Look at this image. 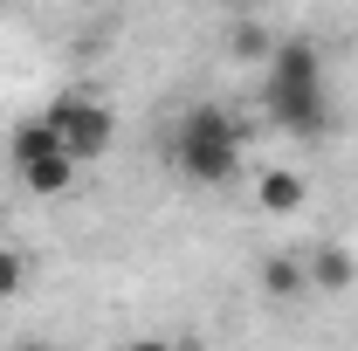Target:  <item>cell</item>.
<instances>
[{"label":"cell","mask_w":358,"mask_h":351,"mask_svg":"<svg viewBox=\"0 0 358 351\" xmlns=\"http://www.w3.org/2000/svg\"><path fill=\"white\" fill-rule=\"evenodd\" d=\"M262 110L275 131L289 138H324L331 131V96H324V48L310 35H282L268 48L262 76Z\"/></svg>","instance_id":"6da1fadb"},{"label":"cell","mask_w":358,"mask_h":351,"mask_svg":"<svg viewBox=\"0 0 358 351\" xmlns=\"http://www.w3.org/2000/svg\"><path fill=\"white\" fill-rule=\"evenodd\" d=\"M166 159H173V173L186 186L214 193V186H234L241 179V166H248V131H241V117L227 103H186L173 138H166Z\"/></svg>","instance_id":"7a4b0ae2"},{"label":"cell","mask_w":358,"mask_h":351,"mask_svg":"<svg viewBox=\"0 0 358 351\" xmlns=\"http://www.w3.org/2000/svg\"><path fill=\"white\" fill-rule=\"evenodd\" d=\"M42 117L55 124V138L69 145V159H76V166H96V159L110 152V138H117V117H110V103H96L90 89H62V96L48 103Z\"/></svg>","instance_id":"3957f363"},{"label":"cell","mask_w":358,"mask_h":351,"mask_svg":"<svg viewBox=\"0 0 358 351\" xmlns=\"http://www.w3.org/2000/svg\"><path fill=\"white\" fill-rule=\"evenodd\" d=\"M303 200H310V179L289 173V166H268V173L255 179V207H262V214H275V220H289Z\"/></svg>","instance_id":"277c9868"},{"label":"cell","mask_w":358,"mask_h":351,"mask_svg":"<svg viewBox=\"0 0 358 351\" xmlns=\"http://www.w3.org/2000/svg\"><path fill=\"white\" fill-rule=\"evenodd\" d=\"M76 173H83V166H76L69 152H42V159L14 166V179H21L35 200H55V193H69V186H76Z\"/></svg>","instance_id":"5b68a950"},{"label":"cell","mask_w":358,"mask_h":351,"mask_svg":"<svg viewBox=\"0 0 358 351\" xmlns=\"http://www.w3.org/2000/svg\"><path fill=\"white\" fill-rule=\"evenodd\" d=\"M262 296H275V303L310 296V255H262Z\"/></svg>","instance_id":"8992f818"},{"label":"cell","mask_w":358,"mask_h":351,"mask_svg":"<svg viewBox=\"0 0 358 351\" xmlns=\"http://www.w3.org/2000/svg\"><path fill=\"white\" fill-rule=\"evenodd\" d=\"M352 282H358V255L345 241H324L310 255V289H331V296H338V289H352Z\"/></svg>","instance_id":"52a82bcc"},{"label":"cell","mask_w":358,"mask_h":351,"mask_svg":"<svg viewBox=\"0 0 358 351\" xmlns=\"http://www.w3.org/2000/svg\"><path fill=\"white\" fill-rule=\"evenodd\" d=\"M268 48H275V35H262V21H234L227 28V55L234 62H268Z\"/></svg>","instance_id":"ba28073f"},{"label":"cell","mask_w":358,"mask_h":351,"mask_svg":"<svg viewBox=\"0 0 358 351\" xmlns=\"http://www.w3.org/2000/svg\"><path fill=\"white\" fill-rule=\"evenodd\" d=\"M28 289V255L21 248H0V303H14Z\"/></svg>","instance_id":"9c48e42d"},{"label":"cell","mask_w":358,"mask_h":351,"mask_svg":"<svg viewBox=\"0 0 358 351\" xmlns=\"http://www.w3.org/2000/svg\"><path fill=\"white\" fill-rule=\"evenodd\" d=\"M117 351H179V345H173V338H124Z\"/></svg>","instance_id":"30bf717a"},{"label":"cell","mask_w":358,"mask_h":351,"mask_svg":"<svg viewBox=\"0 0 358 351\" xmlns=\"http://www.w3.org/2000/svg\"><path fill=\"white\" fill-rule=\"evenodd\" d=\"M221 7H234V14H248V7H262V0H221Z\"/></svg>","instance_id":"8fae6325"},{"label":"cell","mask_w":358,"mask_h":351,"mask_svg":"<svg viewBox=\"0 0 358 351\" xmlns=\"http://www.w3.org/2000/svg\"><path fill=\"white\" fill-rule=\"evenodd\" d=\"M14 351H55V345H14Z\"/></svg>","instance_id":"7c38bea8"}]
</instances>
